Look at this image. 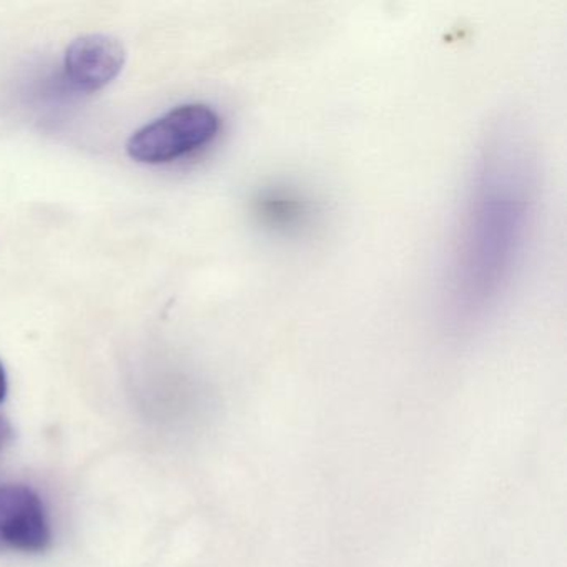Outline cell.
Instances as JSON below:
<instances>
[{"label": "cell", "instance_id": "1", "mask_svg": "<svg viewBox=\"0 0 567 567\" xmlns=\"http://www.w3.org/2000/svg\"><path fill=\"white\" fill-rule=\"evenodd\" d=\"M497 154L484 162L454 251L451 295L461 317L483 313L516 267L529 221L523 164Z\"/></svg>", "mask_w": 567, "mask_h": 567}, {"label": "cell", "instance_id": "2", "mask_svg": "<svg viewBox=\"0 0 567 567\" xmlns=\"http://www.w3.org/2000/svg\"><path fill=\"white\" fill-rule=\"evenodd\" d=\"M220 128V115L210 105H181L138 128L128 141L127 154L141 164H168L214 142Z\"/></svg>", "mask_w": 567, "mask_h": 567}, {"label": "cell", "instance_id": "3", "mask_svg": "<svg viewBox=\"0 0 567 567\" xmlns=\"http://www.w3.org/2000/svg\"><path fill=\"white\" fill-rule=\"evenodd\" d=\"M51 523L41 496L24 484L0 486V546L19 553H44Z\"/></svg>", "mask_w": 567, "mask_h": 567}, {"label": "cell", "instance_id": "4", "mask_svg": "<svg viewBox=\"0 0 567 567\" xmlns=\"http://www.w3.org/2000/svg\"><path fill=\"white\" fill-rule=\"evenodd\" d=\"M127 52L118 39L107 34H89L75 39L64 58L65 79L81 92L102 91L124 69Z\"/></svg>", "mask_w": 567, "mask_h": 567}, {"label": "cell", "instance_id": "5", "mask_svg": "<svg viewBox=\"0 0 567 567\" xmlns=\"http://www.w3.org/2000/svg\"><path fill=\"white\" fill-rule=\"evenodd\" d=\"M9 436H11V426L4 417H0V450L8 443Z\"/></svg>", "mask_w": 567, "mask_h": 567}, {"label": "cell", "instance_id": "6", "mask_svg": "<svg viewBox=\"0 0 567 567\" xmlns=\"http://www.w3.org/2000/svg\"><path fill=\"white\" fill-rule=\"evenodd\" d=\"M6 394H8V377H6L4 367L0 363V403L4 401Z\"/></svg>", "mask_w": 567, "mask_h": 567}]
</instances>
